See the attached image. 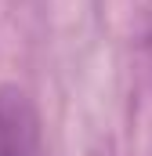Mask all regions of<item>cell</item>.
Wrapping results in <instances>:
<instances>
[{
	"instance_id": "obj_1",
	"label": "cell",
	"mask_w": 152,
	"mask_h": 156,
	"mask_svg": "<svg viewBox=\"0 0 152 156\" xmlns=\"http://www.w3.org/2000/svg\"><path fill=\"white\" fill-rule=\"evenodd\" d=\"M0 156H40L36 105L15 83H0Z\"/></svg>"
}]
</instances>
